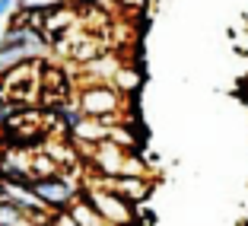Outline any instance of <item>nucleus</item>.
I'll use <instances>...</instances> for the list:
<instances>
[{
	"label": "nucleus",
	"instance_id": "obj_4",
	"mask_svg": "<svg viewBox=\"0 0 248 226\" xmlns=\"http://www.w3.org/2000/svg\"><path fill=\"white\" fill-rule=\"evenodd\" d=\"M29 188L35 191V197L42 201L48 210H67L70 201L80 194L83 182L67 178V175H45V178H29Z\"/></svg>",
	"mask_w": 248,
	"mask_h": 226
},
{
	"label": "nucleus",
	"instance_id": "obj_3",
	"mask_svg": "<svg viewBox=\"0 0 248 226\" xmlns=\"http://www.w3.org/2000/svg\"><path fill=\"white\" fill-rule=\"evenodd\" d=\"M77 105L86 118H99L105 124H115L121 118L124 96L111 83H83L77 93Z\"/></svg>",
	"mask_w": 248,
	"mask_h": 226
},
{
	"label": "nucleus",
	"instance_id": "obj_12",
	"mask_svg": "<svg viewBox=\"0 0 248 226\" xmlns=\"http://www.w3.org/2000/svg\"><path fill=\"white\" fill-rule=\"evenodd\" d=\"M13 7H16V0H0V16L13 13Z\"/></svg>",
	"mask_w": 248,
	"mask_h": 226
},
{
	"label": "nucleus",
	"instance_id": "obj_7",
	"mask_svg": "<svg viewBox=\"0 0 248 226\" xmlns=\"http://www.w3.org/2000/svg\"><path fill=\"white\" fill-rule=\"evenodd\" d=\"M118 67H121L118 54L102 51L99 58H93V61H86V64H83V73H86V80H89V83H108L111 77H115Z\"/></svg>",
	"mask_w": 248,
	"mask_h": 226
},
{
	"label": "nucleus",
	"instance_id": "obj_10",
	"mask_svg": "<svg viewBox=\"0 0 248 226\" xmlns=\"http://www.w3.org/2000/svg\"><path fill=\"white\" fill-rule=\"evenodd\" d=\"M45 226H80V223H77L67 210H51L48 220H45Z\"/></svg>",
	"mask_w": 248,
	"mask_h": 226
},
{
	"label": "nucleus",
	"instance_id": "obj_2",
	"mask_svg": "<svg viewBox=\"0 0 248 226\" xmlns=\"http://www.w3.org/2000/svg\"><path fill=\"white\" fill-rule=\"evenodd\" d=\"M80 194L93 204V210L99 213V217H105L108 223H115V226H131L134 220H137V204L124 201L115 188L99 185L95 178H86V182H83Z\"/></svg>",
	"mask_w": 248,
	"mask_h": 226
},
{
	"label": "nucleus",
	"instance_id": "obj_9",
	"mask_svg": "<svg viewBox=\"0 0 248 226\" xmlns=\"http://www.w3.org/2000/svg\"><path fill=\"white\" fill-rule=\"evenodd\" d=\"M0 226H35V223H32V217L26 210L7 204V201H0Z\"/></svg>",
	"mask_w": 248,
	"mask_h": 226
},
{
	"label": "nucleus",
	"instance_id": "obj_5",
	"mask_svg": "<svg viewBox=\"0 0 248 226\" xmlns=\"http://www.w3.org/2000/svg\"><path fill=\"white\" fill-rule=\"evenodd\" d=\"M127 153H131V150H124V146L111 144V140H102V144L89 146L83 160L89 162V169H93L95 175L115 178V175H121V172H124V160H127Z\"/></svg>",
	"mask_w": 248,
	"mask_h": 226
},
{
	"label": "nucleus",
	"instance_id": "obj_1",
	"mask_svg": "<svg viewBox=\"0 0 248 226\" xmlns=\"http://www.w3.org/2000/svg\"><path fill=\"white\" fill-rule=\"evenodd\" d=\"M48 51H51V42L45 32L10 19V26L0 35V73L16 64H26V61H45Z\"/></svg>",
	"mask_w": 248,
	"mask_h": 226
},
{
	"label": "nucleus",
	"instance_id": "obj_6",
	"mask_svg": "<svg viewBox=\"0 0 248 226\" xmlns=\"http://www.w3.org/2000/svg\"><path fill=\"white\" fill-rule=\"evenodd\" d=\"M95 182L99 185H108L115 188L124 201H131V204H143L146 197L153 194V175H115V178H105V175H95Z\"/></svg>",
	"mask_w": 248,
	"mask_h": 226
},
{
	"label": "nucleus",
	"instance_id": "obj_8",
	"mask_svg": "<svg viewBox=\"0 0 248 226\" xmlns=\"http://www.w3.org/2000/svg\"><path fill=\"white\" fill-rule=\"evenodd\" d=\"M111 86H115L124 99H127V96H137V89L143 86V73H140L137 67H131V64H121L115 70V77H111Z\"/></svg>",
	"mask_w": 248,
	"mask_h": 226
},
{
	"label": "nucleus",
	"instance_id": "obj_11",
	"mask_svg": "<svg viewBox=\"0 0 248 226\" xmlns=\"http://www.w3.org/2000/svg\"><path fill=\"white\" fill-rule=\"evenodd\" d=\"M58 3H64V0H19V10H38V13H45V10L58 7Z\"/></svg>",
	"mask_w": 248,
	"mask_h": 226
}]
</instances>
